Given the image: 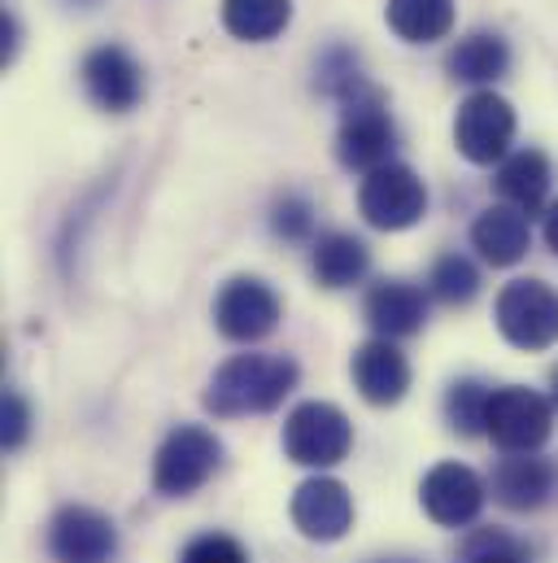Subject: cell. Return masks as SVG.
Instances as JSON below:
<instances>
[{
    "label": "cell",
    "mask_w": 558,
    "mask_h": 563,
    "mask_svg": "<svg viewBox=\"0 0 558 563\" xmlns=\"http://www.w3.org/2000/svg\"><path fill=\"white\" fill-rule=\"evenodd\" d=\"M297 363L288 354H236L227 358L210 389H205V411L219 420H241V416H267L297 389Z\"/></svg>",
    "instance_id": "cell-1"
},
{
    "label": "cell",
    "mask_w": 558,
    "mask_h": 563,
    "mask_svg": "<svg viewBox=\"0 0 558 563\" xmlns=\"http://www.w3.org/2000/svg\"><path fill=\"white\" fill-rule=\"evenodd\" d=\"M398 148V128L389 114V101L376 84H358L345 101H341V132H336V153L349 170H380L393 162Z\"/></svg>",
    "instance_id": "cell-2"
},
{
    "label": "cell",
    "mask_w": 558,
    "mask_h": 563,
    "mask_svg": "<svg viewBox=\"0 0 558 563\" xmlns=\"http://www.w3.org/2000/svg\"><path fill=\"white\" fill-rule=\"evenodd\" d=\"M223 463V441L201 428V423H179L153 459V489L166 498H188L197 494Z\"/></svg>",
    "instance_id": "cell-3"
},
{
    "label": "cell",
    "mask_w": 558,
    "mask_h": 563,
    "mask_svg": "<svg viewBox=\"0 0 558 563\" xmlns=\"http://www.w3.org/2000/svg\"><path fill=\"white\" fill-rule=\"evenodd\" d=\"M555 432V402L524 385H502L489 398L484 437L506 454H537Z\"/></svg>",
    "instance_id": "cell-4"
},
{
    "label": "cell",
    "mask_w": 558,
    "mask_h": 563,
    "mask_svg": "<svg viewBox=\"0 0 558 563\" xmlns=\"http://www.w3.org/2000/svg\"><path fill=\"white\" fill-rule=\"evenodd\" d=\"M498 332L515 345V350H550L558 341V292L546 280H511L498 292L493 306Z\"/></svg>",
    "instance_id": "cell-5"
},
{
    "label": "cell",
    "mask_w": 558,
    "mask_h": 563,
    "mask_svg": "<svg viewBox=\"0 0 558 563\" xmlns=\"http://www.w3.org/2000/svg\"><path fill=\"white\" fill-rule=\"evenodd\" d=\"M354 445V423L332 402H301L283 420V454L301 467H336Z\"/></svg>",
    "instance_id": "cell-6"
},
{
    "label": "cell",
    "mask_w": 558,
    "mask_h": 563,
    "mask_svg": "<svg viewBox=\"0 0 558 563\" xmlns=\"http://www.w3.org/2000/svg\"><path fill=\"white\" fill-rule=\"evenodd\" d=\"M358 210L371 228L380 232H406L427 214V188L411 166L389 162L380 170H371L358 188Z\"/></svg>",
    "instance_id": "cell-7"
},
{
    "label": "cell",
    "mask_w": 558,
    "mask_h": 563,
    "mask_svg": "<svg viewBox=\"0 0 558 563\" xmlns=\"http://www.w3.org/2000/svg\"><path fill=\"white\" fill-rule=\"evenodd\" d=\"M515 141V110L506 97H498L493 88H480L471 92L462 106H458V119H454V144L467 162L476 166H493L506 157V148Z\"/></svg>",
    "instance_id": "cell-8"
},
{
    "label": "cell",
    "mask_w": 558,
    "mask_h": 563,
    "mask_svg": "<svg viewBox=\"0 0 558 563\" xmlns=\"http://www.w3.org/2000/svg\"><path fill=\"white\" fill-rule=\"evenodd\" d=\"M214 323L227 341H263L279 328V297L276 288L258 276H236L223 284V292L214 297Z\"/></svg>",
    "instance_id": "cell-9"
},
{
    "label": "cell",
    "mask_w": 558,
    "mask_h": 563,
    "mask_svg": "<svg viewBox=\"0 0 558 563\" xmlns=\"http://www.w3.org/2000/svg\"><path fill=\"white\" fill-rule=\"evenodd\" d=\"M484 498H489V489L467 463H436L418 485V503L440 529L471 525L484 511Z\"/></svg>",
    "instance_id": "cell-10"
},
{
    "label": "cell",
    "mask_w": 558,
    "mask_h": 563,
    "mask_svg": "<svg viewBox=\"0 0 558 563\" xmlns=\"http://www.w3.org/2000/svg\"><path fill=\"white\" fill-rule=\"evenodd\" d=\"M292 525L310 542H341L354 529V498L336 476H310L292 494Z\"/></svg>",
    "instance_id": "cell-11"
},
{
    "label": "cell",
    "mask_w": 558,
    "mask_h": 563,
    "mask_svg": "<svg viewBox=\"0 0 558 563\" xmlns=\"http://www.w3.org/2000/svg\"><path fill=\"white\" fill-rule=\"evenodd\" d=\"M48 555L57 563H110L119 555V529L92 507H62L48 525Z\"/></svg>",
    "instance_id": "cell-12"
},
{
    "label": "cell",
    "mask_w": 558,
    "mask_h": 563,
    "mask_svg": "<svg viewBox=\"0 0 558 563\" xmlns=\"http://www.w3.org/2000/svg\"><path fill=\"white\" fill-rule=\"evenodd\" d=\"M83 92L92 97V106L110 110V114H127L136 110L140 97H144V70L140 62L119 48V44H101L83 57Z\"/></svg>",
    "instance_id": "cell-13"
},
{
    "label": "cell",
    "mask_w": 558,
    "mask_h": 563,
    "mask_svg": "<svg viewBox=\"0 0 558 563\" xmlns=\"http://www.w3.org/2000/svg\"><path fill=\"white\" fill-rule=\"evenodd\" d=\"M354 385L371 407H398L411 389V363L393 341L376 336L354 350Z\"/></svg>",
    "instance_id": "cell-14"
},
{
    "label": "cell",
    "mask_w": 558,
    "mask_h": 563,
    "mask_svg": "<svg viewBox=\"0 0 558 563\" xmlns=\"http://www.w3.org/2000/svg\"><path fill=\"white\" fill-rule=\"evenodd\" d=\"M362 314L376 328V336H384V341L415 336L423 319H427V292L411 280H380L371 284V292L362 301Z\"/></svg>",
    "instance_id": "cell-15"
},
{
    "label": "cell",
    "mask_w": 558,
    "mask_h": 563,
    "mask_svg": "<svg viewBox=\"0 0 558 563\" xmlns=\"http://www.w3.org/2000/svg\"><path fill=\"white\" fill-rule=\"evenodd\" d=\"M558 485V467L537 454H511L493 467V498L511 511H537L550 503Z\"/></svg>",
    "instance_id": "cell-16"
},
{
    "label": "cell",
    "mask_w": 558,
    "mask_h": 563,
    "mask_svg": "<svg viewBox=\"0 0 558 563\" xmlns=\"http://www.w3.org/2000/svg\"><path fill=\"white\" fill-rule=\"evenodd\" d=\"M471 245H476L480 258L493 263V267H515V263H524V254L533 250L528 214L515 210V206H506V201L480 210V219L471 223Z\"/></svg>",
    "instance_id": "cell-17"
},
{
    "label": "cell",
    "mask_w": 558,
    "mask_h": 563,
    "mask_svg": "<svg viewBox=\"0 0 558 563\" xmlns=\"http://www.w3.org/2000/svg\"><path fill=\"white\" fill-rule=\"evenodd\" d=\"M550 179H555V166L542 148H520V153L502 157V166H498V192L506 197V206H515L524 214H537L546 206Z\"/></svg>",
    "instance_id": "cell-18"
},
{
    "label": "cell",
    "mask_w": 558,
    "mask_h": 563,
    "mask_svg": "<svg viewBox=\"0 0 558 563\" xmlns=\"http://www.w3.org/2000/svg\"><path fill=\"white\" fill-rule=\"evenodd\" d=\"M445 66H449V75L458 84L489 88V84H498L511 70V44L502 35H493V31H471L467 40L454 44V53H449Z\"/></svg>",
    "instance_id": "cell-19"
},
{
    "label": "cell",
    "mask_w": 558,
    "mask_h": 563,
    "mask_svg": "<svg viewBox=\"0 0 558 563\" xmlns=\"http://www.w3.org/2000/svg\"><path fill=\"white\" fill-rule=\"evenodd\" d=\"M371 267V250L349 236V232H327L314 241V254H310V272L323 288H349L367 276Z\"/></svg>",
    "instance_id": "cell-20"
},
{
    "label": "cell",
    "mask_w": 558,
    "mask_h": 563,
    "mask_svg": "<svg viewBox=\"0 0 558 563\" xmlns=\"http://www.w3.org/2000/svg\"><path fill=\"white\" fill-rule=\"evenodd\" d=\"M384 18L406 44H436L454 31V0H389Z\"/></svg>",
    "instance_id": "cell-21"
},
{
    "label": "cell",
    "mask_w": 558,
    "mask_h": 563,
    "mask_svg": "<svg viewBox=\"0 0 558 563\" xmlns=\"http://www.w3.org/2000/svg\"><path fill=\"white\" fill-rule=\"evenodd\" d=\"M288 18H292V0H223V26L249 44L276 40Z\"/></svg>",
    "instance_id": "cell-22"
},
{
    "label": "cell",
    "mask_w": 558,
    "mask_h": 563,
    "mask_svg": "<svg viewBox=\"0 0 558 563\" xmlns=\"http://www.w3.org/2000/svg\"><path fill=\"white\" fill-rule=\"evenodd\" d=\"M427 288H432V297L445 301V306H467V301H476V292H480V272H476L471 258L445 254V258L432 263Z\"/></svg>",
    "instance_id": "cell-23"
},
{
    "label": "cell",
    "mask_w": 558,
    "mask_h": 563,
    "mask_svg": "<svg viewBox=\"0 0 558 563\" xmlns=\"http://www.w3.org/2000/svg\"><path fill=\"white\" fill-rule=\"evenodd\" d=\"M489 398H493V389H489L484 380H458V385L445 394V420H449V428L462 432V437L484 432Z\"/></svg>",
    "instance_id": "cell-24"
},
{
    "label": "cell",
    "mask_w": 558,
    "mask_h": 563,
    "mask_svg": "<svg viewBox=\"0 0 558 563\" xmlns=\"http://www.w3.org/2000/svg\"><path fill=\"white\" fill-rule=\"evenodd\" d=\"M358 84H367L362 79V70H358V57L349 53V48H332L323 62H319V88L327 92V97H336V101H345Z\"/></svg>",
    "instance_id": "cell-25"
},
{
    "label": "cell",
    "mask_w": 558,
    "mask_h": 563,
    "mask_svg": "<svg viewBox=\"0 0 558 563\" xmlns=\"http://www.w3.org/2000/svg\"><path fill=\"white\" fill-rule=\"evenodd\" d=\"M179 563H249L245 547L227 533H201L183 547V560Z\"/></svg>",
    "instance_id": "cell-26"
},
{
    "label": "cell",
    "mask_w": 558,
    "mask_h": 563,
    "mask_svg": "<svg viewBox=\"0 0 558 563\" xmlns=\"http://www.w3.org/2000/svg\"><path fill=\"white\" fill-rule=\"evenodd\" d=\"M271 228H276V236H283V241H305L314 232V206L305 197H297V192L283 197V201H276Z\"/></svg>",
    "instance_id": "cell-27"
},
{
    "label": "cell",
    "mask_w": 558,
    "mask_h": 563,
    "mask_svg": "<svg viewBox=\"0 0 558 563\" xmlns=\"http://www.w3.org/2000/svg\"><path fill=\"white\" fill-rule=\"evenodd\" d=\"M462 563H528V560H524V551H520L511 538H502V533H480V538L467 547Z\"/></svg>",
    "instance_id": "cell-28"
},
{
    "label": "cell",
    "mask_w": 558,
    "mask_h": 563,
    "mask_svg": "<svg viewBox=\"0 0 558 563\" xmlns=\"http://www.w3.org/2000/svg\"><path fill=\"white\" fill-rule=\"evenodd\" d=\"M31 432V407L22 394H4V411H0V437H4V450H18Z\"/></svg>",
    "instance_id": "cell-29"
},
{
    "label": "cell",
    "mask_w": 558,
    "mask_h": 563,
    "mask_svg": "<svg viewBox=\"0 0 558 563\" xmlns=\"http://www.w3.org/2000/svg\"><path fill=\"white\" fill-rule=\"evenodd\" d=\"M0 35H4L0 57H4V62H13V48H18V22H13V13H0Z\"/></svg>",
    "instance_id": "cell-30"
},
{
    "label": "cell",
    "mask_w": 558,
    "mask_h": 563,
    "mask_svg": "<svg viewBox=\"0 0 558 563\" xmlns=\"http://www.w3.org/2000/svg\"><path fill=\"white\" fill-rule=\"evenodd\" d=\"M546 245L558 254V201H550V206H546Z\"/></svg>",
    "instance_id": "cell-31"
},
{
    "label": "cell",
    "mask_w": 558,
    "mask_h": 563,
    "mask_svg": "<svg viewBox=\"0 0 558 563\" xmlns=\"http://www.w3.org/2000/svg\"><path fill=\"white\" fill-rule=\"evenodd\" d=\"M550 402H555V411H558V367H555V376H550Z\"/></svg>",
    "instance_id": "cell-32"
},
{
    "label": "cell",
    "mask_w": 558,
    "mask_h": 563,
    "mask_svg": "<svg viewBox=\"0 0 558 563\" xmlns=\"http://www.w3.org/2000/svg\"><path fill=\"white\" fill-rule=\"evenodd\" d=\"M380 563H415V560H380Z\"/></svg>",
    "instance_id": "cell-33"
}]
</instances>
